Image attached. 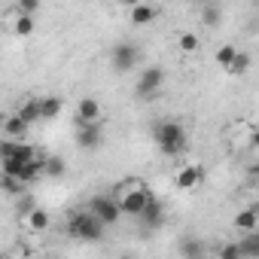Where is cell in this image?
<instances>
[{"mask_svg":"<svg viewBox=\"0 0 259 259\" xmlns=\"http://www.w3.org/2000/svg\"><path fill=\"white\" fill-rule=\"evenodd\" d=\"M113 195L119 198V204H122V213H125V217H141V213L147 210L150 198H153V192H150V189H147V183H141V180L119 183Z\"/></svg>","mask_w":259,"mask_h":259,"instance_id":"obj_1","label":"cell"},{"mask_svg":"<svg viewBox=\"0 0 259 259\" xmlns=\"http://www.w3.org/2000/svg\"><path fill=\"white\" fill-rule=\"evenodd\" d=\"M153 141L165 156H180L186 150V128L174 119H165L153 128Z\"/></svg>","mask_w":259,"mask_h":259,"instance_id":"obj_2","label":"cell"},{"mask_svg":"<svg viewBox=\"0 0 259 259\" xmlns=\"http://www.w3.org/2000/svg\"><path fill=\"white\" fill-rule=\"evenodd\" d=\"M70 235L79 241H98L104 235V223L95 210H79L76 217H70Z\"/></svg>","mask_w":259,"mask_h":259,"instance_id":"obj_3","label":"cell"},{"mask_svg":"<svg viewBox=\"0 0 259 259\" xmlns=\"http://www.w3.org/2000/svg\"><path fill=\"white\" fill-rule=\"evenodd\" d=\"M89 210H95L104 226H113V223H119V217H122V204H119L116 195H95V198L89 201Z\"/></svg>","mask_w":259,"mask_h":259,"instance_id":"obj_4","label":"cell"},{"mask_svg":"<svg viewBox=\"0 0 259 259\" xmlns=\"http://www.w3.org/2000/svg\"><path fill=\"white\" fill-rule=\"evenodd\" d=\"M138 58H141V52H138V46H132V43H119V46H113V55H110L116 73L135 70V67H138Z\"/></svg>","mask_w":259,"mask_h":259,"instance_id":"obj_5","label":"cell"},{"mask_svg":"<svg viewBox=\"0 0 259 259\" xmlns=\"http://www.w3.org/2000/svg\"><path fill=\"white\" fill-rule=\"evenodd\" d=\"M162 82H165V70H162V67H147V70L138 76L135 95H138V98H150V95H156V92L162 89Z\"/></svg>","mask_w":259,"mask_h":259,"instance_id":"obj_6","label":"cell"},{"mask_svg":"<svg viewBox=\"0 0 259 259\" xmlns=\"http://www.w3.org/2000/svg\"><path fill=\"white\" fill-rule=\"evenodd\" d=\"M101 141H104L101 122H79V128H76V144L82 150H98Z\"/></svg>","mask_w":259,"mask_h":259,"instance_id":"obj_7","label":"cell"},{"mask_svg":"<svg viewBox=\"0 0 259 259\" xmlns=\"http://www.w3.org/2000/svg\"><path fill=\"white\" fill-rule=\"evenodd\" d=\"M201 180H204V168H201L198 162L183 165V168L177 171V177H174V183H177L180 189H195V186H201Z\"/></svg>","mask_w":259,"mask_h":259,"instance_id":"obj_8","label":"cell"},{"mask_svg":"<svg viewBox=\"0 0 259 259\" xmlns=\"http://www.w3.org/2000/svg\"><path fill=\"white\" fill-rule=\"evenodd\" d=\"M76 119L79 122H101V104L95 98H82L76 104Z\"/></svg>","mask_w":259,"mask_h":259,"instance_id":"obj_9","label":"cell"},{"mask_svg":"<svg viewBox=\"0 0 259 259\" xmlns=\"http://www.w3.org/2000/svg\"><path fill=\"white\" fill-rule=\"evenodd\" d=\"M28 128H31V122H28L22 113H13V116H7V122H4L7 138H25V135H28Z\"/></svg>","mask_w":259,"mask_h":259,"instance_id":"obj_10","label":"cell"},{"mask_svg":"<svg viewBox=\"0 0 259 259\" xmlns=\"http://www.w3.org/2000/svg\"><path fill=\"white\" fill-rule=\"evenodd\" d=\"M198 4H201V22H204L207 28H217V25L223 22L220 4H217V0H198Z\"/></svg>","mask_w":259,"mask_h":259,"instance_id":"obj_11","label":"cell"},{"mask_svg":"<svg viewBox=\"0 0 259 259\" xmlns=\"http://www.w3.org/2000/svg\"><path fill=\"white\" fill-rule=\"evenodd\" d=\"M256 226H259V210L256 207H247V210L235 213V229L238 232H253Z\"/></svg>","mask_w":259,"mask_h":259,"instance_id":"obj_12","label":"cell"},{"mask_svg":"<svg viewBox=\"0 0 259 259\" xmlns=\"http://www.w3.org/2000/svg\"><path fill=\"white\" fill-rule=\"evenodd\" d=\"M156 19V7H150L147 0H141V4L132 7V25H150Z\"/></svg>","mask_w":259,"mask_h":259,"instance_id":"obj_13","label":"cell"},{"mask_svg":"<svg viewBox=\"0 0 259 259\" xmlns=\"http://www.w3.org/2000/svg\"><path fill=\"white\" fill-rule=\"evenodd\" d=\"M28 226H31V232H46V229H49V210H43V207H31V213H28Z\"/></svg>","mask_w":259,"mask_h":259,"instance_id":"obj_14","label":"cell"},{"mask_svg":"<svg viewBox=\"0 0 259 259\" xmlns=\"http://www.w3.org/2000/svg\"><path fill=\"white\" fill-rule=\"evenodd\" d=\"M141 220H144L150 229H153V226H159V223H162V204H159L156 198H150V204H147V210L141 213Z\"/></svg>","mask_w":259,"mask_h":259,"instance_id":"obj_15","label":"cell"},{"mask_svg":"<svg viewBox=\"0 0 259 259\" xmlns=\"http://www.w3.org/2000/svg\"><path fill=\"white\" fill-rule=\"evenodd\" d=\"M241 250L244 256H259V232H244V241H241Z\"/></svg>","mask_w":259,"mask_h":259,"instance_id":"obj_16","label":"cell"},{"mask_svg":"<svg viewBox=\"0 0 259 259\" xmlns=\"http://www.w3.org/2000/svg\"><path fill=\"white\" fill-rule=\"evenodd\" d=\"M16 34H19V37H31V34H34V16L19 13V19H16Z\"/></svg>","mask_w":259,"mask_h":259,"instance_id":"obj_17","label":"cell"},{"mask_svg":"<svg viewBox=\"0 0 259 259\" xmlns=\"http://www.w3.org/2000/svg\"><path fill=\"white\" fill-rule=\"evenodd\" d=\"M235 55H238V49L226 43V46H220V49H217V64L229 70V67H232V61H235Z\"/></svg>","mask_w":259,"mask_h":259,"instance_id":"obj_18","label":"cell"},{"mask_svg":"<svg viewBox=\"0 0 259 259\" xmlns=\"http://www.w3.org/2000/svg\"><path fill=\"white\" fill-rule=\"evenodd\" d=\"M40 107H43V119H55L58 113H61V98H43L40 101Z\"/></svg>","mask_w":259,"mask_h":259,"instance_id":"obj_19","label":"cell"},{"mask_svg":"<svg viewBox=\"0 0 259 259\" xmlns=\"http://www.w3.org/2000/svg\"><path fill=\"white\" fill-rule=\"evenodd\" d=\"M64 171H67V165H64L61 156H49L46 159V177H64Z\"/></svg>","mask_w":259,"mask_h":259,"instance_id":"obj_20","label":"cell"},{"mask_svg":"<svg viewBox=\"0 0 259 259\" xmlns=\"http://www.w3.org/2000/svg\"><path fill=\"white\" fill-rule=\"evenodd\" d=\"M0 186H4V192H10V195H19V192H22L28 183H25V180H19V177H13V174H4Z\"/></svg>","mask_w":259,"mask_h":259,"instance_id":"obj_21","label":"cell"},{"mask_svg":"<svg viewBox=\"0 0 259 259\" xmlns=\"http://www.w3.org/2000/svg\"><path fill=\"white\" fill-rule=\"evenodd\" d=\"M28 122H37V119H43V107H40V101H28V104H22V110H19Z\"/></svg>","mask_w":259,"mask_h":259,"instance_id":"obj_22","label":"cell"},{"mask_svg":"<svg viewBox=\"0 0 259 259\" xmlns=\"http://www.w3.org/2000/svg\"><path fill=\"white\" fill-rule=\"evenodd\" d=\"M247 67H250V55L247 52H238L235 61H232V67H229V73H247Z\"/></svg>","mask_w":259,"mask_h":259,"instance_id":"obj_23","label":"cell"},{"mask_svg":"<svg viewBox=\"0 0 259 259\" xmlns=\"http://www.w3.org/2000/svg\"><path fill=\"white\" fill-rule=\"evenodd\" d=\"M180 49L183 52H198V37L195 34H180Z\"/></svg>","mask_w":259,"mask_h":259,"instance_id":"obj_24","label":"cell"},{"mask_svg":"<svg viewBox=\"0 0 259 259\" xmlns=\"http://www.w3.org/2000/svg\"><path fill=\"white\" fill-rule=\"evenodd\" d=\"M238 256H244L241 244H226V247H220V259H238Z\"/></svg>","mask_w":259,"mask_h":259,"instance_id":"obj_25","label":"cell"},{"mask_svg":"<svg viewBox=\"0 0 259 259\" xmlns=\"http://www.w3.org/2000/svg\"><path fill=\"white\" fill-rule=\"evenodd\" d=\"M40 10V0H19V13H28V16H34Z\"/></svg>","mask_w":259,"mask_h":259,"instance_id":"obj_26","label":"cell"},{"mask_svg":"<svg viewBox=\"0 0 259 259\" xmlns=\"http://www.w3.org/2000/svg\"><path fill=\"white\" fill-rule=\"evenodd\" d=\"M180 253H186V256H198V253H201V244H195V241H183Z\"/></svg>","mask_w":259,"mask_h":259,"instance_id":"obj_27","label":"cell"},{"mask_svg":"<svg viewBox=\"0 0 259 259\" xmlns=\"http://www.w3.org/2000/svg\"><path fill=\"white\" fill-rule=\"evenodd\" d=\"M253 147L259 150V128H256V132H253Z\"/></svg>","mask_w":259,"mask_h":259,"instance_id":"obj_28","label":"cell"},{"mask_svg":"<svg viewBox=\"0 0 259 259\" xmlns=\"http://www.w3.org/2000/svg\"><path fill=\"white\" fill-rule=\"evenodd\" d=\"M119 4H125V7H135V4H141V0H119Z\"/></svg>","mask_w":259,"mask_h":259,"instance_id":"obj_29","label":"cell"},{"mask_svg":"<svg viewBox=\"0 0 259 259\" xmlns=\"http://www.w3.org/2000/svg\"><path fill=\"white\" fill-rule=\"evenodd\" d=\"M256 171H259V168H256Z\"/></svg>","mask_w":259,"mask_h":259,"instance_id":"obj_30","label":"cell"}]
</instances>
